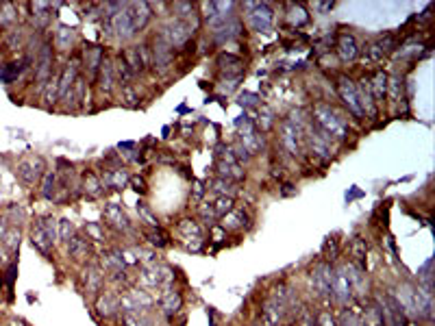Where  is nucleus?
Returning <instances> with one entry per match:
<instances>
[{
	"label": "nucleus",
	"mask_w": 435,
	"mask_h": 326,
	"mask_svg": "<svg viewBox=\"0 0 435 326\" xmlns=\"http://www.w3.org/2000/svg\"><path fill=\"white\" fill-rule=\"evenodd\" d=\"M53 220H46V222H39L37 226L33 228V246L37 248L44 255H48L50 248H53V242H55V224H50Z\"/></svg>",
	"instance_id": "nucleus-1"
},
{
	"label": "nucleus",
	"mask_w": 435,
	"mask_h": 326,
	"mask_svg": "<svg viewBox=\"0 0 435 326\" xmlns=\"http://www.w3.org/2000/svg\"><path fill=\"white\" fill-rule=\"evenodd\" d=\"M385 304H387V313H389L392 326H407V317H405V311H403L401 300H396L394 296H387Z\"/></svg>",
	"instance_id": "nucleus-2"
},
{
	"label": "nucleus",
	"mask_w": 435,
	"mask_h": 326,
	"mask_svg": "<svg viewBox=\"0 0 435 326\" xmlns=\"http://www.w3.org/2000/svg\"><path fill=\"white\" fill-rule=\"evenodd\" d=\"M339 94H342V98L346 100V105H351V109L355 113H361L359 96H357V91H355V87L351 85V81H346V78L339 81Z\"/></svg>",
	"instance_id": "nucleus-3"
},
{
	"label": "nucleus",
	"mask_w": 435,
	"mask_h": 326,
	"mask_svg": "<svg viewBox=\"0 0 435 326\" xmlns=\"http://www.w3.org/2000/svg\"><path fill=\"white\" fill-rule=\"evenodd\" d=\"M387 320H385V311H383L379 304H372L366 315H364V322H361V326H385Z\"/></svg>",
	"instance_id": "nucleus-4"
},
{
	"label": "nucleus",
	"mask_w": 435,
	"mask_h": 326,
	"mask_svg": "<svg viewBox=\"0 0 435 326\" xmlns=\"http://www.w3.org/2000/svg\"><path fill=\"white\" fill-rule=\"evenodd\" d=\"M244 222H246V215H244L242 209L229 211L227 215L222 217V226H224V228H229V230H237V228H242V226H244Z\"/></svg>",
	"instance_id": "nucleus-5"
},
{
	"label": "nucleus",
	"mask_w": 435,
	"mask_h": 326,
	"mask_svg": "<svg viewBox=\"0 0 435 326\" xmlns=\"http://www.w3.org/2000/svg\"><path fill=\"white\" fill-rule=\"evenodd\" d=\"M339 55H342L344 61L357 57V43H355L353 35H342V37H339Z\"/></svg>",
	"instance_id": "nucleus-6"
},
{
	"label": "nucleus",
	"mask_w": 435,
	"mask_h": 326,
	"mask_svg": "<svg viewBox=\"0 0 435 326\" xmlns=\"http://www.w3.org/2000/svg\"><path fill=\"white\" fill-rule=\"evenodd\" d=\"M250 20H252V24H255L257 31H266V28H270V24H272V13L268 11L266 7H259V11L250 13Z\"/></svg>",
	"instance_id": "nucleus-7"
},
{
	"label": "nucleus",
	"mask_w": 435,
	"mask_h": 326,
	"mask_svg": "<svg viewBox=\"0 0 435 326\" xmlns=\"http://www.w3.org/2000/svg\"><path fill=\"white\" fill-rule=\"evenodd\" d=\"M105 217L109 220V224H111V226H118V228H126V226H128V220H126V215L122 213V211H120V209L115 207V205L107 207Z\"/></svg>",
	"instance_id": "nucleus-8"
},
{
	"label": "nucleus",
	"mask_w": 435,
	"mask_h": 326,
	"mask_svg": "<svg viewBox=\"0 0 435 326\" xmlns=\"http://www.w3.org/2000/svg\"><path fill=\"white\" fill-rule=\"evenodd\" d=\"M90 252V244L85 242L83 237H72L70 239V255L74 259H83Z\"/></svg>",
	"instance_id": "nucleus-9"
},
{
	"label": "nucleus",
	"mask_w": 435,
	"mask_h": 326,
	"mask_svg": "<svg viewBox=\"0 0 435 326\" xmlns=\"http://www.w3.org/2000/svg\"><path fill=\"white\" fill-rule=\"evenodd\" d=\"M22 70H24V65H22V63H9V65H3V68H0V81H3V83H11L13 78H16Z\"/></svg>",
	"instance_id": "nucleus-10"
},
{
	"label": "nucleus",
	"mask_w": 435,
	"mask_h": 326,
	"mask_svg": "<svg viewBox=\"0 0 435 326\" xmlns=\"http://www.w3.org/2000/svg\"><path fill=\"white\" fill-rule=\"evenodd\" d=\"M33 165H35V163H33ZM33 165L26 163V161L18 165V174H20V178L24 180V183H35V180L39 178L41 172H39V170H33Z\"/></svg>",
	"instance_id": "nucleus-11"
},
{
	"label": "nucleus",
	"mask_w": 435,
	"mask_h": 326,
	"mask_svg": "<svg viewBox=\"0 0 435 326\" xmlns=\"http://www.w3.org/2000/svg\"><path fill=\"white\" fill-rule=\"evenodd\" d=\"M231 205H233V200L231 198H218L213 205H211V211H213V217H224L229 211H231Z\"/></svg>",
	"instance_id": "nucleus-12"
},
{
	"label": "nucleus",
	"mask_w": 435,
	"mask_h": 326,
	"mask_svg": "<svg viewBox=\"0 0 435 326\" xmlns=\"http://www.w3.org/2000/svg\"><path fill=\"white\" fill-rule=\"evenodd\" d=\"M385 74L383 72H379V74L374 76V81H372V91H374V98L376 100H383L385 98Z\"/></svg>",
	"instance_id": "nucleus-13"
},
{
	"label": "nucleus",
	"mask_w": 435,
	"mask_h": 326,
	"mask_svg": "<svg viewBox=\"0 0 435 326\" xmlns=\"http://www.w3.org/2000/svg\"><path fill=\"white\" fill-rule=\"evenodd\" d=\"M50 63H53V55H50V46H44L41 50V61H39V78H46L50 72Z\"/></svg>",
	"instance_id": "nucleus-14"
},
{
	"label": "nucleus",
	"mask_w": 435,
	"mask_h": 326,
	"mask_svg": "<svg viewBox=\"0 0 435 326\" xmlns=\"http://www.w3.org/2000/svg\"><path fill=\"white\" fill-rule=\"evenodd\" d=\"M128 180V176L124 172H109L107 176H105V185H109V187H122Z\"/></svg>",
	"instance_id": "nucleus-15"
},
{
	"label": "nucleus",
	"mask_w": 435,
	"mask_h": 326,
	"mask_svg": "<svg viewBox=\"0 0 435 326\" xmlns=\"http://www.w3.org/2000/svg\"><path fill=\"white\" fill-rule=\"evenodd\" d=\"M85 192L90 196H98L100 194V180L94 176V174H87L85 176Z\"/></svg>",
	"instance_id": "nucleus-16"
},
{
	"label": "nucleus",
	"mask_w": 435,
	"mask_h": 326,
	"mask_svg": "<svg viewBox=\"0 0 435 326\" xmlns=\"http://www.w3.org/2000/svg\"><path fill=\"white\" fill-rule=\"evenodd\" d=\"M41 194H44V198H53V194H55V174H46L44 176V187H41Z\"/></svg>",
	"instance_id": "nucleus-17"
},
{
	"label": "nucleus",
	"mask_w": 435,
	"mask_h": 326,
	"mask_svg": "<svg viewBox=\"0 0 435 326\" xmlns=\"http://www.w3.org/2000/svg\"><path fill=\"white\" fill-rule=\"evenodd\" d=\"M351 257L353 259H364L366 257V242H361V239H355L353 246H351Z\"/></svg>",
	"instance_id": "nucleus-18"
},
{
	"label": "nucleus",
	"mask_w": 435,
	"mask_h": 326,
	"mask_svg": "<svg viewBox=\"0 0 435 326\" xmlns=\"http://www.w3.org/2000/svg\"><path fill=\"white\" fill-rule=\"evenodd\" d=\"M324 255L326 259H335L337 257V239L335 237H329L324 244Z\"/></svg>",
	"instance_id": "nucleus-19"
},
{
	"label": "nucleus",
	"mask_w": 435,
	"mask_h": 326,
	"mask_svg": "<svg viewBox=\"0 0 435 326\" xmlns=\"http://www.w3.org/2000/svg\"><path fill=\"white\" fill-rule=\"evenodd\" d=\"M150 242L159 246V248H163V246H168V235L163 233V230H152L150 233Z\"/></svg>",
	"instance_id": "nucleus-20"
},
{
	"label": "nucleus",
	"mask_w": 435,
	"mask_h": 326,
	"mask_svg": "<svg viewBox=\"0 0 435 326\" xmlns=\"http://www.w3.org/2000/svg\"><path fill=\"white\" fill-rule=\"evenodd\" d=\"M179 307H181V296H179V294L170 296V302L165 304V311H168V313H177Z\"/></svg>",
	"instance_id": "nucleus-21"
},
{
	"label": "nucleus",
	"mask_w": 435,
	"mask_h": 326,
	"mask_svg": "<svg viewBox=\"0 0 435 326\" xmlns=\"http://www.w3.org/2000/svg\"><path fill=\"white\" fill-rule=\"evenodd\" d=\"M59 224H61V239H65V242H70V233H72V226H70V222L61 220Z\"/></svg>",
	"instance_id": "nucleus-22"
},
{
	"label": "nucleus",
	"mask_w": 435,
	"mask_h": 326,
	"mask_svg": "<svg viewBox=\"0 0 435 326\" xmlns=\"http://www.w3.org/2000/svg\"><path fill=\"white\" fill-rule=\"evenodd\" d=\"M16 272H18V265L11 263L9 272H7V285H9V287H13V278H16Z\"/></svg>",
	"instance_id": "nucleus-23"
},
{
	"label": "nucleus",
	"mask_w": 435,
	"mask_h": 326,
	"mask_svg": "<svg viewBox=\"0 0 435 326\" xmlns=\"http://www.w3.org/2000/svg\"><path fill=\"white\" fill-rule=\"evenodd\" d=\"M339 326H355L353 315H351V313H346V315L342 317V322H339Z\"/></svg>",
	"instance_id": "nucleus-24"
},
{
	"label": "nucleus",
	"mask_w": 435,
	"mask_h": 326,
	"mask_svg": "<svg viewBox=\"0 0 435 326\" xmlns=\"http://www.w3.org/2000/svg\"><path fill=\"white\" fill-rule=\"evenodd\" d=\"M133 185H135V190H137V192H142V194L146 192V185H144V180H142V178H133Z\"/></svg>",
	"instance_id": "nucleus-25"
},
{
	"label": "nucleus",
	"mask_w": 435,
	"mask_h": 326,
	"mask_svg": "<svg viewBox=\"0 0 435 326\" xmlns=\"http://www.w3.org/2000/svg\"><path fill=\"white\" fill-rule=\"evenodd\" d=\"M359 196H361V192H359V190H355V187H353V190H351V194H346V200H353V198H359Z\"/></svg>",
	"instance_id": "nucleus-26"
}]
</instances>
